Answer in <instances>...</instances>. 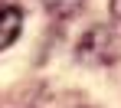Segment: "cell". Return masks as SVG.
Returning a JSON list of instances; mask_svg holds the SVG:
<instances>
[{
  "label": "cell",
  "mask_w": 121,
  "mask_h": 108,
  "mask_svg": "<svg viewBox=\"0 0 121 108\" xmlns=\"http://www.w3.org/2000/svg\"><path fill=\"white\" fill-rule=\"evenodd\" d=\"M23 30V13L20 7H10V3H0V49L13 43Z\"/></svg>",
  "instance_id": "obj_1"
}]
</instances>
